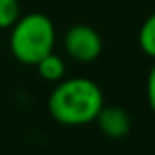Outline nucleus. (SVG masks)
<instances>
[{"mask_svg":"<svg viewBox=\"0 0 155 155\" xmlns=\"http://www.w3.org/2000/svg\"><path fill=\"white\" fill-rule=\"evenodd\" d=\"M95 122L99 124L101 131L110 139H122L131 130L130 113L119 106H102Z\"/></svg>","mask_w":155,"mask_h":155,"instance_id":"4","label":"nucleus"},{"mask_svg":"<svg viewBox=\"0 0 155 155\" xmlns=\"http://www.w3.org/2000/svg\"><path fill=\"white\" fill-rule=\"evenodd\" d=\"M104 106V95L97 82L86 77L62 79L48 99L51 117L64 126H82L97 119Z\"/></svg>","mask_w":155,"mask_h":155,"instance_id":"1","label":"nucleus"},{"mask_svg":"<svg viewBox=\"0 0 155 155\" xmlns=\"http://www.w3.org/2000/svg\"><path fill=\"white\" fill-rule=\"evenodd\" d=\"M64 51L77 62H93L102 53V37L99 31L88 24H75L71 26L62 38Z\"/></svg>","mask_w":155,"mask_h":155,"instance_id":"3","label":"nucleus"},{"mask_svg":"<svg viewBox=\"0 0 155 155\" xmlns=\"http://www.w3.org/2000/svg\"><path fill=\"white\" fill-rule=\"evenodd\" d=\"M35 66H37L38 75L42 77L44 81H48V82H60L64 79V75H66L64 60L57 53H53V51L49 55H46L44 58H40Z\"/></svg>","mask_w":155,"mask_h":155,"instance_id":"5","label":"nucleus"},{"mask_svg":"<svg viewBox=\"0 0 155 155\" xmlns=\"http://www.w3.org/2000/svg\"><path fill=\"white\" fill-rule=\"evenodd\" d=\"M9 29V51L20 64L35 66L55 49V24L44 13L20 15Z\"/></svg>","mask_w":155,"mask_h":155,"instance_id":"2","label":"nucleus"},{"mask_svg":"<svg viewBox=\"0 0 155 155\" xmlns=\"http://www.w3.org/2000/svg\"><path fill=\"white\" fill-rule=\"evenodd\" d=\"M139 48L144 55L155 58V11L144 18L139 29Z\"/></svg>","mask_w":155,"mask_h":155,"instance_id":"6","label":"nucleus"},{"mask_svg":"<svg viewBox=\"0 0 155 155\" xmlns=\"http://www.w3.org/2000/svg\"><path fill=\"white\" fill-rule=\"evenodd\" d=\"M146 95H148V104L155 115V64L151 66L148 73V81H146Z\"/></svg>","mask_w":155,"mask_h":155,"instance_id":"8","label":"nucleus"},{"mask_svg":"<svg viewBox=\"0 0 155 155\" xmlns=\"http://www.w3.org/2000/svg\"><path fill=\"white\" fill-rule=\"evenodd\" d=\"M20 18L18 0H0V29H9Z\"/></svg>","mask_w":155,"mask_h":155,"instance_id":"7","label":"nucleus"}]
</instances>
